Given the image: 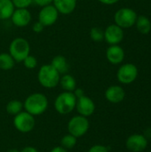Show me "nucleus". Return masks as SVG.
<instances>
[{
    "mask_svg": "<svg viewBox=\"0 0 151 152\" xmlns=\"http://www.w3.org/2000/svg\"><path fill=\"white\" fill-rule=\"evenodd\" d=\"M88 152H109V150L106 146L104 145H101V144H96L92 146L89 150Z\"/></svg>",
    "mask_w": 151,
    "mask_h": 152,
    "instance_id": "nucleus-27",
    "label": "nucleus"
},
{
    "mask_svg": "<svg viewBox=\"0 0 151 152\" xmlns=\"http://www.w3.org/2000/svg\"><path fill=\"white\" fill-rule=\"evenodd\" d=\"M90 123L87 118L77 115L69 119L68 123V132L77 138L84 136L89 130Z\"/></svg>",
    "mask_w": 151,
    "mask_h": 152,
    "instance_id": "nucleus-6",
    "label": "nucleus"
},
{
    "mask_svg": "<svg viewBox=\"0 0 151 152\" xmlns=\"http://www.w3.org/2000/svg\"><path fill=\"white\" fill-rule=\"evenodd\" d=\"M77 0H53V5L59 13L69 15L72 13L77 7Z\"/></svg>",
    "mask_w": 151,
    "mask_h": 152,
    "instance_id": "nucleus-16",
    "label": "nucleus"
},
{
    "mask_svg": "<svg viewBox=\"0 0 151 152\" xmlns=\"http://www.w3.org/2000/svg\"><path fill=\"white\" fill-rule=\"evenodd\" d=\"M15 61L8 53H0V69L10 70L14 67Z\"/></svg>",
    "mask_w": 151,
    "mask_h": 152,
    "instance_id": "nucleus-21",
    "label": "nucleus"
},
{
    "mask_svg": "<svg viewBox=\"0 0 151 152\" xmlns=\"http://www.w3.org/2000/svg\"><path fill=\"white\" fill-rule=\"evenodd\" d=\"M77 100L73 92L64 91L55 98L54 109L61 115H68L75 110Z\"/></svg>",
    "mask_w": 151,
    "mask_h": 152,
    "instance_id": "nucleus-3",
    "label": "nucleus"
},
{
    "mask_svg": "<svg viewBox=\"0 0 151 152\" xmlns=\"http://www.w3.org/2000/svg\"><path fill=\"white\" fill-rule=\"evenodd\" d=\"M31 18V13L28 8H15L10 19L12 20L13 25L23 28L29 24Z\"/></svg>",
    "mask_w": 151,
    "mask_h": 152,
    "instance_id": "nucleus-13",
    "label": "nucleus"
},
{
    "mask_svg": "<svg viewBox=\"0 0 151 152\" xmlns=\"http://www.w3.org/2000/svg\"><path fill=\"white\" fill-rule=\"evenodd\" d=\"M100 3L103 4H108V5H111L114 4L116 3H117L119 0H98Z\"/></svg>",
    "mask_w": 151,
    "mask_h": 152,
    "instance_id": "nucleus-33",
    "label": "nucleus"
},
{
    "mask_svg": "<svg viewBox=\"0 0 151 152\" xmlns=\"http://www.w3.org/2000/svg\"><path fill=\"white\" fill-rule=\"evenodd\" d=\"M51 65L60 73V75L67 74L69 70V61L63 55L54 56L51 61Z\"/></svg>",
    "mask_w": 151,
    "mask_h": 152,
    "instance_id": "nucleus-17",
    "label": "nucleus"
},
{
    "mask_svg": "<svg viewBox=\"0 0 151 152\" xmlns=\"http://www.w3.org/2000/svg\"><path fill=\"white\" fill-rule=\"evenodd\" d=\"M50 152H68V150H66L62 146H56V147L53 148Z\"/></svg>",
    "mask_w": 151,
    "mask_h": 152,
    "instance_id": "nucleus-32",
    "label": "nucleus"
},
{
    "mask_svg": "<svg viewBox=\"0 0 151 152\" xmlns=\"http://www.w3.org/2000/svg\"><path fill=\"white\" fill-rule=\"evenodd\" d=\"M44 26L41 22H39V21L35 22L33 24V26H32V30L35 33H40V32H42L44 30Z\"/></svg>",
    "mask_w": 151,
    "mask_h": 152,
    "instance_id": "nucleus-28",
    "label": "nucleus"
},
{
    "mask_svg": "<svg viewBox=\"0 0 151 152\" xmlns=\"http://www.w3.org/2000/svg\"><path fill=\"white\" fill-rule=\"evenodd\" d=\"M90 37L94 42H101L104 39V31L99 27H93L90 29Z\"/></svg>",
    "mask_w": 151,
    "mask_h": 152,
    "instance_id": "nucleus-24",
    "label": "nucleus"
},
{
    "mask_svg": "<svg viewBox=\"0 0 151 152\" xmlns=\"http://www.w3.org/2000/svg\"><path fill=\"white\" fill-rule=\"evenodd\" d=\"M135 24H136L137 30L143 35L150 33V31L151 30V21L148 17L144 15H141L137 17Z\"/></svg>",
    "mask_w": 151,
    "mask_h": 152,
    "instance_id": "nucleus-20",
    "label": "nucleus"
},
{
    "mask_svg": "<svg viewBox=\"0 0 151 152\" xmlns=\"http://www.w3.org/2000/svg\"><path fill=\"white\" fill-rule=\"evenodd\" d=\"M48 99L41 93L29 94L23 102V109L32 116H39L44 113L48 108Z\"/></svg>",
    "mask_w": 151,
    "mask_h": 152,
    "instance_id": "nucleus-1",
    "label": "nucleus"
},
{
    "mask_svg": "<svg viewBox=\"0 0 151 152\" xmlns=\"http://www.w3.org/2000/svg\"><path fill=\"white\" fill-rule=\"evenodd\" d=\"M30 45L27 39L23 37L14 38L9 45V53L13 58L15 62H21L29 55Z\"/></svg>",
    "mask_w": 151,
    "mask_h": 152,
    "instance_id": "nucleus-4",
    "label": "nucleus"
},
{
    "mask_svg": "<svg viewBox=\"0 0 151 152\" xmlns=\"http://www.w3.org/2000/svg\"><path fill=\"white\" fill-rule=\"evenodd\" d=\"M22 62H23L25 68L28 69H35V68L36 67V65H37V60L36 59L35 56L30 55V54L28 55V56L23 60Z\"/></svg>",
    "mask_w": 151,
    "mask_h": 152,
    "instance_id": "nucleus-25",
    "label": "nucleus"
},
{
    "mask_svg": "<svg viewBox=\"0 0 151 152\" xmlns=\"http://www.w3.org/2000/svg\"><path fill=\"white\" fill-rule=\"evenodd\" d=\"M126 148L132 152H142L148 146V139L145 135L134 134L130 135L125 142Z\"/></svg>",
    "mask_w": 151,
    "mask_h": 152,
    "instance_id": "nucleus-10",
    "label": "nucleus"
},
{
    "mask_svg": "<svg viewBox=\"0 0 151 152\" xmlns=\"http://www.w3.org/2000/svg\"><path fill=\"white\" fill-rule=\"evenodd\" d=\"M7 152H20V151H18L16 149H10V150L7 151Z\"/></svg>",
    "mask_w": 151,
    "mask_h": 152,
    "instance_id": "nucleus-34",
    "label": "nucleus"
},
{
    "mask_svg": "<svg viewBox=\"0 0 151 152\" xmlns=\"http://www.w3.org/2000/svg\"><path fill=\"white\" fill-rule=\"evenodd\" d=\"M59 17V12L53 4H49L41 8L38 13V21L44 27L53 25Z\"/></svg>",
    "mask_w": 151,
    "mask_h": 152,
    "instance_id": "nucleus-9",
    "label": "nucleus"
},
{
    "mask_svg": "<svg viewBox=\"0 0 151 152\" xmlns=\"http://www.w3.org/2000/svg\"><path fill=\"white\" fill-rule=\"evenodd\" d=\"M20 152H38V151L32 146H26L24 147L21 151H20Z\"/></svg>",
    "mask_w": 151,
    "mask_h": 152,
    "instance_id": "nucleus-31",
    "label": "nucleus"
},
{
    "mask_svg": "<svg viewBox=\"0 0 151 152\" xmlns=\"http://www.w3.org/2000/svg\"><path fill=\"white\" fill-rule=\"evenodd\" d=\"M14 9L12 0H0V20L10 19Z\"/></svg>",
    "mask_w": 151,
    "mask_h": 152,
    "instance_id": "nucleus-19",
    "label": "nucleus"
},
{
    "mask_svg": "<svg viewBox=\"0 0 151 152\" xmlns=\"http://www.w3.org/2000/svg\"><path fill=\"white\" fill-rule=\"evenodd\" d=\"M106 57H107V60L111 64L117 65V64L121 63L124 61L125 51L118 45H110L107 49Z\"/></svg>",
    "mask_w": 151,
    "mask_h": 152,
    "instance_id": "nucleus-15",
    "label": "nucleus"
},
{
    "mask_svg": "<svg viewBox=\"0 0 151 152\" xmlns=\"http://www.w3.org/2000/svg\"><path fill=\"white\" fill-rule=\"evenodd\" d=\"M15 8H28L32 3L33 0H12Z\"/></svg>",
    "mask_w": 151,
    "mask_h": 152,
    "instance_id": "nucleus-26",
    "label": "nucleus"
},
{
    "mask_svg": "<svg viewBox=\"0 0 151 152\" xmlns=\"http://www.w3.org/2000/svg\"><path fill=\"white\" fill-rule=\"evenodd\" d=\"M60 78V73L51 64H44L41 66L37 72V80L39 84L47 89L56 87L59 85Z\"/></svg>",
    "mask_w": 151,
    "mask_h": 152,
    "instance_id": "nucleus-2",
    "label": "nucleus"
},
{
    "mask_svg": "<svg viewBox=\"0 0 151 152\" xmlns=\"http://www.w3.org/2000/svg\"><path fill=\"white\" fill-rule=\"evenodd\" d=\"M136 12L131 8H121L117 10L114 15L115 24L122 28H128L135 24L137 19Z\"/></svg>",
    "mask_w": 151,
    "mask_h": 152,
    "instance_id": "nucleus-7",
    "label": "nucleus"
},
{
    "mask_svg": "<svg viewBox=\"0 0 151 152\" xmlns=\"http://www.w3.org/2000/svg\"><path fill=\"white\" fill-rule=\"evenodd\" d=\"M124 38V30L117 24H111L104 30V39L110 45H118Z\"/></svg>",
    "mask_w": 151,
    "mask_h": 152,
    "instance_id": "nucleus-12",
    "label": "nucleus"
},
{
    "mask_svg": "<svg viewBox=\"0 0 151 152\" xmlns=\"http://www.w3.org/2000/svg\"><path fill=\"white\" fill-rule=\"evenodd\" d=\"M73 93H74L75 96L77 97V99H78V98L83 97L84 95H85V91H84L82 88H76V89L74 90Z\"/></svg>",
    "mask_w": 151,
    "mask_h": 152,
    "instance_id": "nucleus-30",
    "label": "nucleus"
},
{
    "mask_svg": "<svg viewBox=\"0 0 151 152\" xmlns=\"http://www.w3.org/2000/svg\"><path fill=\"white\" fill-rule=\"evenodd\" d=\"M75 109L77 110L78 115L88 118L94 113L95 103L90 97L84 95L83 97H80L77 100Z\"/></svg>",
    "mask_w": 151,
    "mask_h": 152,
    "instance_id": "nucleus-11",
    "label": "nucleus"
},
{
    "mask_svg": "<svg viewBox=\"0 0 151 152\" xmlns=\"http://www.w3.org/2000/svg\"><path fill=\"white\" fill-rule=\"evenodd\" d=\"M12 123L17 131L22 134H28L35 128L36 119L34 116L25 110H22L14 116Z\"/></svg>",
    "mask_w": 151,
    "mask_h": 152,
    "instance_id": "nucleus-5",
    "label": "nucleus"
},
{
    "mask_svg": "<svg viewBox=\"0 0 151 152\" xmlns=\"http://www.w3.org/2000/svg\"><path fill=\"white\" fill-rule=\"evenodd\" d=\"M77 138L70 134H68L61 138V146H62L66 150H71L77 145Z\"/></svg>",
    "mask_w": 151,
    "mask_h": 152,
    "instance_id": "nucleus-23",
    "label": "nucleus"
},
{
    "mask_svg": "<svg viewBox=\"0 0 151 152\" xmlns=\"http://www.w3.org/2000/svg\"><path fill=\"white\" fill-rule=\"evenodd\" d=\"M59 85L65 92H74L77 88V81L72 75L69 74H63L61 78Z\"/></svg>",
    "mask_w": 151,
    "mask_h": 152,
    "instance_id": "nucleus-18",
    "label": "nucleus"
},
{
    "mask_svg": "<svg viewBox=\"0 0 151 152\" xmlns=\"http://www.w3.org/2000/svg\"><path fill=\"white\" fill-rule=\"evenodd\" d=\"M6 112L10 115L15 116L22 111L23 110V102L19 100H12L10 101L5 107Z\"/></svg>",
    "mask_w": 151,
    "mask_h": 152,
    "instance_id": "nucleus-22",
    "label": "nucleus"
},
{
    "mask_svg": "<svg viewBox=\"0 0 151 152\" xmlns=\"http://www.w3.org/2000/svg\"><path fill=\"white\" fill-rule=\"evenodd\" d=\"M138 76V69L133 63H126L122 65L117 73V80L125 85H129L135 81Z\"/></svg>",
    "mask_w": 151,
    "mask_h": 152,
    "instance_id": "nucleus-8",
    "label": "nucleus"
},
{
    "mask_svg": "<svg viewBox=\"0 0 151 152\" xmlns=\"http://www.w3.org/2000/svg\"><path fill=\"white\" fill-rule=\"evenodd\" d=\"M53 0H33V3L40 7H44L49 4H52Z\"/></svg>",
    "mask_w": 151,
    "mask_h": 152,
    "instance_id": "nucleus-29",
    "label": "nucleus"
},
{
    "mask_svg": "<svg viewBox=\"0 0 151 152\" xmlns=\"http://www.w3.org/2000/svg\"><path fill=\"white\" fill-rule=\"evenodd\" d=\"M125 97V92L119 86H111L105 91V98L111 103H119L124 101Z\"/></svg>",
    "mask_w": 151,
    "mask_h": 152,
    "instance_id": "nucleus-14",
    "label": "nucleus"
}]
</instances>
